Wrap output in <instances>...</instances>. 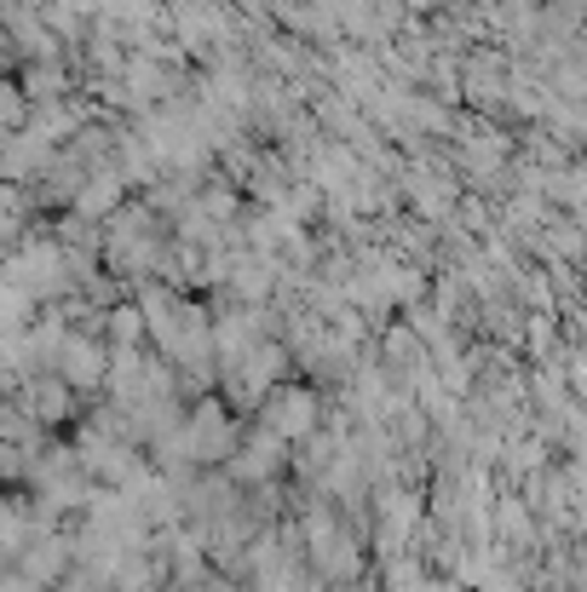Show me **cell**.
Wrapping results in <instances>:
<instances>
[{
    "mask_svg": "<svg viewBox=\"0 0 587 592\" xmlns=\"http://www.w3.org/2000/svg\"><path fill=\"white\" fill-rule=\"evenodd\" d=\"M58 374H64L70 386H92L98 374H104V345L87 340V333H75L64 340V357H58Z\"/></svg>",
    "mask_w": 587,
    "mask_h": 592,
    "instance_id": "obj_1",
    "label": "cell"
},
{
    "mask_svg": "<svg viewBox=\"0 0 587 592\" xmlns=\"http://www.w3.org/2000/svg\"><path fill=\"white\" fill-rule=\"evenodd\" d=\"M29 408L41 414V420H64V408H70V403H64V386H58V380L35 386V391H29Z\"/></svg>",
    "mask_w": 587,
    "mask_h": 592,
    "instance_id": "obj_2",
    "label": "cell"
}]
</instances>
